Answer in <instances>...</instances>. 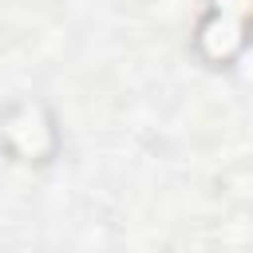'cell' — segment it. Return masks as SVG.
<instances>
[{
    "label": "cell",
    "instance_id": "obj_1",
    "mask_svg": "<svg viewBox=\"0 0 253 253\" xmlns=\"http://www.w3.org/2000/svg\"><path fill=\"white\" fill-rule=\"evenodd\" d=\"M55 146H59L55 119H51V111L43 103L20 99V103L8 107V115H4V150L16 162L43 166V162H51Z\"/></svg>",
    "mask_w": 253,
    "mask_h": 253
}]
</instances>
